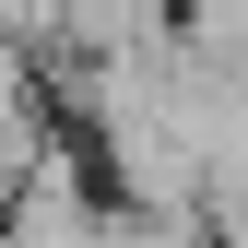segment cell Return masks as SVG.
<instances>
[{"label":"cell","mask_w":248,"mask_h":248,"mask_svg":"<svg viewBox=\"0 0 248 248\" xmlns=\"http://www.w3.org/2000/svg\"><path fill=\"white\" fill-rule=\"evenodd\" d=\"M213 248H248V225H213Z\"/></svg>","instance_id":"2"},{"label":"cell","mask_w":248,"mask_h":248,"mask_svg":"<svg viewBox=\"0 0 248 248\" xmlns=\"http://www.w3.org/2000/svg\"><path fill=\"white\" fill-rule=\"evenodd\" d=\"M83 248H213V236H201V225H177V213H130V201H107Z\"/></svg>","instance_id":"1"}]
</instances>
